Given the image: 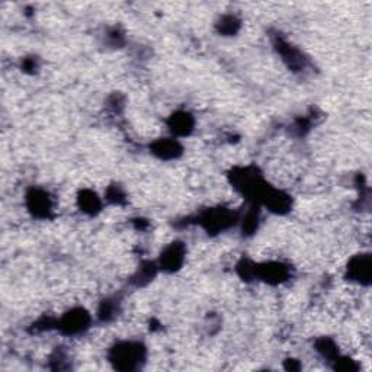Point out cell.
<instances>
[{"label":"cell","instance_id":"52a82bcc","mask_svg":"<svg viewBox=\"0 0 372 372\" xmlns=\"http://www.w3.org/2000/svg\"><path fill=\"white\" fill-rule=\"evenodd\" d=\"M82 205L86 211H95L99 208V201L93 193L87 192L86 195H83V198H82Z\"/></svg>","mask_w":372,"mask_h":372},{"label":"cell","instance_id":"7a4b0ae2","mask_svg":"<svg viewBox=\"0 0 372 372\" xmlns=\"http://www.w3.org/2000/svg\"><path fill=\"white\" fill-rule=\"evenodd\" d=\"M87 325V315L83 311H75L71 314H68L63 321V327L67 333H76L80 332L85 326Z\"/></svg>","mask_w":372,"mask_h":372},{"label":"cell","instance_id":"3957f363","mask_svg":"<svg viewBox=\"0 0 372 372\" xmlns=\"http://www.w3.org/2000/svg\"><path fill=\"white\" fill-rule=\"evenodd\" d=\"M182 256H183L182 249L179 247V246H173L172 249H169V250L166 252V255L163 256L162 260L164 262L166 266L170 267V269H175V267H178L181 265Z\"/></svg>","mask_w":372,"mask_h":372},{"label":"cell","instance_id":"277c9868","mask_svg":"<svg viewBox=\"0 0 372 372\" xmlns=\"http://www.w3.org/2000/svg\"><path fill=\"white\" fill-rule=\"evenodd\" d=\"M31 198V208L32 211H35L37 214H45L48 210H49V202H48V198L44 195V193H39V192H35Z\"/></svg>","mask_w":372,"mask_h":372},{"label":"cell","instance_id":"8992f818","mask_svg":"<svg viewBox=\"0 0 372 372\" xmlns=\"http://www.w3.org/2000/svg\"><path fill=\"white\" fill-rule=\"evenodd\" d=\"M156 152H160L162 157H172L178 152V144L175 141H167V140H163L159 143V147Z\"/></svg>","mask_w":372,"mask_h":372},{"label":"cell","instance_id":"6da1fadb","mask_svg":"<svg viewBox=\"0 0 372 372\" xmlns=\"http://www.w3.org/2000/svg\"><path fill=\"white\" fill-rule=\"evenodd\" d=\"M143 351L140 344L124 343L115 348L112 352V362L119 369H134L141 359Z\"/></svg>","mask_w":372,"mask_h":372},{"label":"cell","instance_id":"5b68a950","mask_svg":"<svg viewBox=\"0 0 372 372\" xmlns=\"http://www.w3.org/2000/svg\"><path fill=\"white\" fill-rule=\"evenodd\" d=\"M191 118L188 116V115H176L175 118H173V130L176 131V133H181V134H185L188 133L189 130H191Z\"/></svg>","mask_w":372,"mask_h":372}]
</instances>
